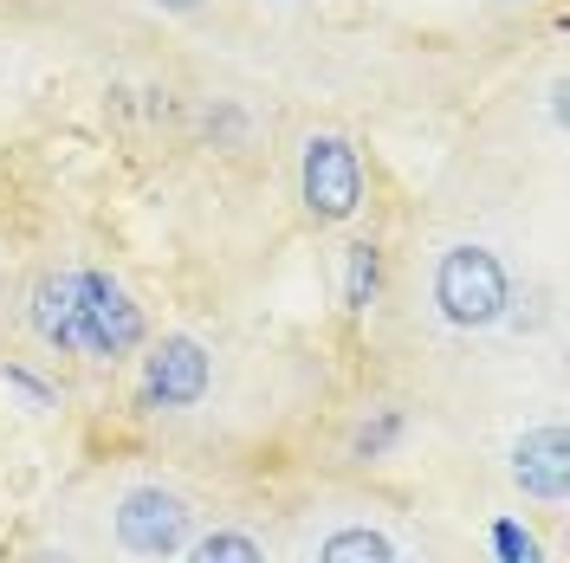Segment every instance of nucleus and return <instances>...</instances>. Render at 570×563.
I'll return each instance as SVG.
<instances>
[{"label": "nucleus", "mask_w": 570, "mask_h": 563, "mask_svg": "<svg viewBox=\"0 0 570 563\" xmlns=\"http://www.w3.org/2000/svg\"><path fill=\"white\" fill-rule=\"evenodd\" d=\"M434 312L441 324H454V330H493L499 317L512 312V273H505V259L493 247H448L434 259Z\"/></svg>", "instance_id": "f257e3e1"}, {"label": "nucleus", "mask_w": 570, "mask_h": 563, "mask_svg": "<svg viewBox=\"0 0 570 563\" xmlns=\"http://www.w3.org/2000/svg\"><path fill=\"white\" fill-rule=\"evenodd\" d=\"M0 383L13 388L27 408H52V383H46V376H33V369H20V363H7V369H0Z\"/></svg>", "instance_id": "ddd939ff"}, {"label": "nucleus", "mask_w": 570, "mask_h": 563, "mask_svg": "<svg viewBox=\"0 0 570 563\" xmlns=\"http://www.w3.org/2000/svg\"><path fill=\"white\" fill-rule=\"evenodd\" d=\"M318 563H402V551H395L390 531L376 525H337L318 544Z\"/></svg>", "instance_id": "1a4fd4ad"}, {"label": "nucleus", "mask_w": 570, "mask_h": 563, "mask_svg": "<svg viewBox=\"0 0 570 563\" xmlns=\"http://www.w3.org/2000/svg\"><path fill=\"white\" fill-rule=\"evenodd\" d=\"M383 292V247L376 240H351L344 247V317H370Z\"/></svg>", "instance_id": "6e6552de"}, {"label": "nucleus", "mask_w": 570, "mask_h": 563, "mask_svg": "<svg viewBox=\"0 0 570 563\" xmlns=\"http://www.w3.org/2000/svg\"><path fill=\"white\" fill-rule=\"evenodd\" d=\"M512 486L538 505H564L570 493V434L558 422H538L512 441Z\"/></svg>", "instance_id": "423d86ee"}, {"label": "nucleus", "mask_w": 570, "mask_h": 563, "mask_svg": "<svg viewBox=\"0 0 570 563\" xmlns=\"http://www.w3.org/2000/svg\"><path fill=\"white\" fill-rule=\"evenodd\" d=\"M363 188H370L363 149L351 137H337V130H312L305 149H298V201H305V214L318 227H344L363 208Z\"/></svg>", "instance_id": "7ed1b4c3"}, {"label": "nucleus", "mask_w": 570, "mask_h": 563, "mask_svg": "<svg viewBox=\"0 0 570 563\" xmlns=\"http://www.w3.org/2000/svg\"><path fill=\"white\" fill-rule=\"evenodd\" d=\"M27 324L46 350L78 356V305H71V273H39L27 292Z\"/></svg>", "instance_id": "0eeeda50"}, {"label": "nucleus", "mask_w": 570, "mask_h": 563, "mask_svg": "<svg viewBox=\"0 0 570 563\" xmlns=\"http://www.w3.org/2000/svg\"><path fill=\"white\" fill-rule=\"evenodd\" d=\"M499 7H525V0H499Z\"/></svg>", "instance_id": "dca6fc26"}, {"label": "nucleus", "mask_w": 570, "mask_h": 563, "mask_svg": "<svg viewBox=\"0 0 570 563\" xmlns=\"http://www.w3.org/2000/svg\"><path fill=\"white\" fill-rule=\"evenodd\" d=\"M71 305H78V356L85 363H124L149 344L142 305L105 266H71Z\"/></svg>", "instance_id": "f03ea898"}, {"label": "nucleus", "mask_w": 570, "mask_h": 563, "mask_svg": "<svg viewBox=\"0 0 570 563\" xmlns=\"http://www.w3.org/2000/svg\"><path fill=\"white\" fill-rule=\"evenodd\" d=\"M110 537L130 551V557H176L195 537V505L176 486H130V493L110 505Z\"/></svg>", "instance_id": "39448f33"}, {"label": "nucleus", "mask_w": 570, "mask_h": 563, "mask_svg": "<svg viewBox=\"0 0 570 563\" xmlns=\"http://www.w3.org/2000/svg\"><path fill=\"white\" fill-rule=\"evenodd\" d=\"M181 563H266V544L240 525H214V531H202V537H188Z\"/></svg>", "instance_id": "9d476101"}, {"label": "nucleus", "mask_w": 570, "mask_h": 563, "mask_svg": "<svg viewBox=\"0 0 570 563\" xmlns=\"http://www.w3.org/2000/svg\"><path fill=\"white\" fill-rule=\"evenodd\" d=\"M214 388V350L188 330L169 337H149L142 344V408L149 415H181V408H202V395Z\"/></svg>", "instance_id": "20e7f679"}, {"label": "nucleus", "mask_w": 570, "mask_h": 563, "mask_svg": "<svg viewBox=\"0 0 570 563\" xmlns=\"http://www.w3.org/2000/svg\"><path fill=\"white\" fill-rule=\"evenodd\" d=\"M27 563H78V557H71V551H33Z\"/></svg>", "instance_id": "2eb2a0df"}, {"label": "nucleus", "mask_w": 570, "mask_h": 563, "mask_svg": "<svg viewBox=\"0 0 570 563\" xmlns=\"http://www.w3.org/2000/svg\"><path fill=\"white\" fill-rule=\"evenodd\" d=\"M149 7H163V13H202L208 0H149Z\"/></svg>", "instance_id": "4468645a"}, {"label": "nucleus", "mask_w": 570, "mask_h": 563, "mask_svg": "<svg viewBox=\"0 0 570 563\" xmlns=\"http://www.w3.org/2000/svg\"><path fill=\"white\" fill-rule=\"evenodd\" d=\"M487 537H493V557L499 563H544V557H538V544H532V531L519 525V518H493Z\"/></svg>", "instance_id": "f8f14e48"}, {"label": "nucleus", "mask_w": 570, "mask_h": 563, "mask_svg": "<svg viewBox=\"0 0 570 563\" xmlns=\"http://www.w3.org/2000/svg\"><path fill=\"white\" fill-rule=\"evenodd\" d=\"M402 427H409V415H402V408H376V415L351 434V460H383L395 441H402Z\"/></svg>", "instance_id": "9b49d317"}]
</instances>
